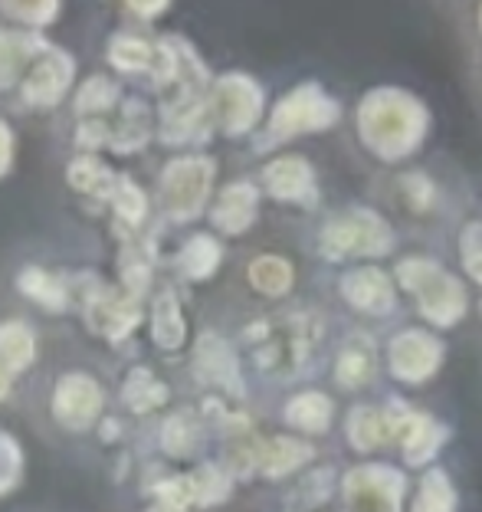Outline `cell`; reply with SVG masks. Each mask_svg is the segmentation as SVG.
Returning a JSON list of instances; mask_svg holds the SVG:
<instances>
[{"mask_svg": "<svg viewBox=\"0 0 482 512\" xmlns=\"http://www.w3.org/2000/svg\"><path fill=\"white\" fill-rule=\"evenodd\" d=\"M427 106L404 89H371L358 106V135L381 161H404L427 138Z\"/></svg>", "mask_w": 482, "mask_h": 512, "instance_id": "1", "label": "cell"}, {"mask_svg": "<svg viewBox=\"0 0 482 512\" xmlns=\"http://www.w3.org/2000/svg\"><path fill=\"white\" fill-rule=\"evenodd\" d=\"M256 362L273 378H296L315 362L322 345V319L312 312L269 319L246 332Z\"/></svg>", "mask_w": 482, "mask_h": 512, "instance_id": "2", "label": "cell"}, {"mask_svg": "<svg viewBox=\"0 0 482 512\" xmlns=\"http://www.w3.org/2000/svg\"><path fill=\"white\" fill-rule=\"evenodd\" d=\"M394 276L417 299L420 316L437 329H453L466 316V286L430 256H407V260L397 263Z\"/></svg>", "mask_w": 482, "mask_h": 512, "instance_id": "3", "label": "cell"}, {"mask_svg": "<svg viewBox=\"0 0 482 512\" xmlns=\"http://www.w3.org/2000/svg\"><path fill=\"white\" fill-rule=\"evenodd\" d=\"M319 250L332 263L358 260V256H384L394 250V230L381 214L368 211V207H351L345 214H335L322 227Z\"/></svg>", "mask_w": 482, "mask_h": 512, "instance_id": "4", "label": "cell"}, {"mask_svg": "<svg viewBox=\"0 0 482 512\" xmlns=\"http://www.w3.org/2000/svg\"><path fill=\"white\" fill-rule=\"evenodd\" d=\"M342 119V106L328 96L319 83H302L279 99V106L269 115V138L273 142H286L296 135L325 132Z\"/></svg>", "mask_w": 482, "mask_h": 512, "instance_id": "5", "label": "cell"}, {"mask_svg": "<svg viewBox=\"0 0 482 512\" xmlns=\"http://www.w3.org/2000/svg\"><path fill=\"white\" fill-rule=\"evenodd\" d=\"M407 476L394 467L368 463L345 476V506L348 512H401Z\"/></svg>", "mask_w": 482, "mask_h": 512, "instance_id": "6", "label": "cell"}, {"mask_svg": "<svg viewBox=\"0 0 482 512\" xmlns=\"http://www.w3.org/2000/svg\"><path fill=\"white\" fill-rule=\"evenodd\" d=\"M443 355L446 348L437 335L423 329H404L387 345V371L404 384H423L440 371Z\"/></svg>", "mask_w": 482, "mask_h": 512, "instance_id": "7", "label": "cell"}, {"mask_svg": "<svg viewBox=\"0 0 482 512\" xmlns=\"http://www.w3.org/2000/svg\"><path fill=\"white\" fill-rule=\"evenodd\" d=\"M214 115L223 132L243 135L260 122L263 115V92L253 79H246L240 73L223 76L214 89Z\"/></svg>", "mask_w": 482, "mask_h": 512, "instance_id": "8", "label": "cell"}, {"mask_svg": "<svg viewBox=\"0 0 482 512\" xmlns=\"http://www.w3.org/2000/svg\"><path fill=\"white\" fill-rule=\"evenodd\" d=\"M338 289L348 306L364 316H391L397 309V289L381 266H355L342 276Z\"/></svg>", "mask_w": 482, "mask_h": 512, "instance_id": "9", "label": "cell"}, {"mask_svg": "<svg viewBox=\"0 0 482 512\" xmlns=\"http://www.w3.org/2000/svg\"><path fill=\"white\" fill-rule=\"evenodd\" d=\"M210 178H214V165L204 158L174 161L168 174H164V201H168L171 214L191 217L201 211L204 197L210 191Z\"/></svg>", "mask_w": 482, "mask_h": 512, "instance_id": "10", "label": "cell"}, {"mask_svg": "<svg viewBox=\"0 0 482 512\" xmlns=\"http://www.w3.org/2000/svg\"><path fill=\"white\" fill-rule=\"evenodd\" d=\"M263 181H266V191L276 197V201H286V204H302V207H312L319 201V184H315V171L305 158H276L269 161L266 171H263Z\"/></svg>", "mask_w": 482, "mask_h": 512, "instance_id": "11", "label": "cell"}, {"mask_svg": "<svg viewBox=\"0 0 482 512\" xmlns=\"http://www.w3.org/2000/svg\"><path fill=\"white\" fill-rule=\"evenodd\" d=\"M404 444V463L407 467H427V463L443 450V444L450 440V427L440 424L437 417L410 411L407 424L397 437Z\"/></svg>", "mask_w": 482, "mask_h": 512, "instance_id": "12", "label": "cell"}, {"mask_svg": "<svg viewBox=\"0 0 482 512\" xmlns=\"http://www.w3.org/2000/svg\"><path fill=\"white\" fill-rule=\"evenodd\" d=\"M378 375V348L364 332L348 335L342 352L335 358V381L338 388L358 391L364 384H371V378Z\"/></svg>", "mask_w": 482, "mask_h": 512, "instance_id": "13", "label": "cell"}, {"mask_svg": "<svg viewBox=\"0 0 482 512\" xmlns=\"http://www.w3.org/2000/svg\"><path fill=\"white\" fill-rule=\"evenodd\" d=\"M256 201H260V194H256L253 184H246V181L230 184V188L217 197L214 227L230 237L243 234V230L256 220Z\"/></svg>", "mask_w": 482, "mask_h": 512, "instance_id": "14", "label": "cell"}, {"mask_svg": "<svg viewBox=\"0 0 482 512\" xmlns=\"http://www.w3.org/2000/svg\"><path fill=\"white\" fill-rule=\"evenodd\" d=\"M197 371L204 375V381L217 384V388H227L233 394L243 391L237 358H233V352L217 335H204L201 345H197Z\"/></svg>", "mask_w": 482, "mask_h": 512, "instance_id": "15", "label": "cell"}, {"mask_svg": "<svg viewBox=\"0 0 482 512\" xmlns=\"http://www.w3.org/2000/svg\"><path fill=\"white\" fill-rule=\"evenodd\" d=\"M345 434H348V444L361 453H371V450H378L384 440H394L384 407H371V404L351 407Z\"/></svg>", "mask_w": 482, "mask_h": 512, "instance_id": "16", "label": "cell"}, {"mask_svg": "<svg viewBox=\"0 0 482 512\" xmlns=\"http://www.w3.org/2000/svg\"><path fill=\"white\" fill-rule=\"evenodd\" d=\"M53 407H56V414H60V421L82 427L99 411V388L89 378H66Z\"/></svg>", "mask_w": 482, "mask_h": 512, "instance_id": "17", "label": "cell"}, {"mask_svg": "<svg viewBox=\"0 0 482 512\" xmlns=\"http://www.w3.org/2000/svg\"><path fill=\"white\" fill-rule=\"evenodd\" d=\"M335 401L322 391H302L286 404V421L302 434H325L332 427Z\"/></svg>", "mask_w": 482, "mask_h": 512, "instance_id": "18", "label": "cell"}, {"mask_svg": "<svg viewBox=\"0 0 482 512\" xmlns=\"http://www.w3.org/2000/svg\"><path fill=\"white\" fill-rule=\"evenodd\" d=\"M312 460V447L302 444V440H292V437H276L269 444L260 447V470L266 476H286L292 470L305 467Z\"/></svg>", "mask_w": 482, "mask_h": 512, "instance_id": "19", "label": "cell"}, {"mask_svg": "<svg viewBox=\"0 0 482 512\" xmlns=\"http://www.w3.org/2000/svg\"><path fill=\"white\" fill-rule=\"evenodd\" d=\"M410 512H456V486L450 476H446V470L430 467L420 476Z\"/></svg>", "mask_w": 482, "mask_h": 512, "instance_id": "20", "label": "cell"}, {"mask_svg": "<svg viewBox=\"0 0 482 512\" xmlns=\"http://www.w3.org/2000/svg\"><path fill=\"white\" fill-rule=\"evenodd\" d=\"M292 279H296L292 263L282 260V256H260V260H253V266H250V283L266 296L289 293Z\"/></svg>", "mask_w": 482, "mask_h": 512, "instance_id": "21", "label": "cell"}, {"mask_svg": "<svg viewBox=\"0 0 482 512\" xmlns=\"http://www.w3.org/2000/svg\"><path fill=\"white\" fill-rule=\"evenodd\" d=\"M69 79V66L66 60H46L37 73H33L27 79V99L40 102V106H46V102H53L56 96L63 92Z\"/></svg>", "mask_w": 482, "mask_h": 512, "instance_id": "22", "label": "cell"}, {"mask_svg": "<svg viewBox=\"0 0 482 512\" xmlns=\"http://www.w3.org/2000/svg\"><path fill=\"white\" fill-rule=\"evenodd\" d=\"M220 263V247L210 237H194L184 247V270L191 276H210Z\"/></svg>", "mask_w": 482, "mask_h": 512, "instance_id": "23", "label": "cell"}, {"mask_svg": "<svg viewBox=\"0 0 482 512\" xmlns=\"http://www.w3.org/2000/svg\"><path fill=\"white\" fill-rule=\"evenodd\" d=\"M30 355H33V342L20 325L0 329V368H23Z\"/></svg>", "mask_w": 482, "mask_h": 512, "instance_id": "24", "label": "cell"}, {"mask_svg": "<svg viewBox=\"0 0 482 512\" xmlns=\"http://www.w3.org/2000/svg\"><path fill=\"white\" fill-rule=\"evenodd\" d=\"M155 332H158V342H161V345H168V348L181 345V339H184V319H181L178 302H174V296L158 299Z\"/></svg>", "mask_w": 482, "mask_h": 512, "instance_id": "25", "label": "cell"}, {"mask_svg": "<svg viewBox=\"0 0 482 512\" xmlns=\"http://www.w3.org/2000/svg\"><path fill=\"white\" fill-rule=\"evenodd\" d=\"M460 256H463V266H466L469 279L482 283V224H479V220H473V224L463 227Z\"/></svg>", "mask_w": 482, "mask_h": 512, "instance_id": "26", "label": "cell"}, {"mask_svg": "<svg viewBox=\"0 0 482 512\" xmlns=\"http://www.w3.org/2000/svg\"><path fill=\"white\" fill-rule=\"evenodd\" d=\"M191 490H194V499H201V503H220V499L227 496L230 483H227V476H223L220 470L207 467L191 480Z\"/></svg>", "mask_w": 482, "mask_h": 512, "instance_id": "27", "label": "cell"}, {"mask_svg": "<svg viewBox=\"0 0 482 512\" xmlns=\"http://www.w3.org/2000/svg\"><path fill=\"white\" fill-rule=\"evenodd\" d=\"M23 56H27V40L0 37V86L14 79V73H17L20 63H23Z\"/></svg>", "mask_w": 482, "mask_h": 512, "instance_id": "28", "label": "cell"}, {"mask_svg": "<svg viewBox=\"0 0 482 512\" xmlns=\"http://www.w3.org/2000/svg\"><path fill=\"white\" fill-rule=\"evenodd\" d=\"M401 188L407 194V201L414 204V211H430V204H433V184L427 181V174H404Z\"/></svg>", "mask_w": 482, "mask_h": 512, "instance_id": "29", "label": "cell"}, {"mask_svg": "<svg viewBox=\"0 0 482 512\" xmlns=\"http://www.w3.org/2000/svg\"><path fill=\"white\" fill-rule=\"evenodd\" d=\"M194 440H197V430L187 424V417L181 414L178 421H171L168 424V447L174 453H184V450H191L194 447Z\"/></svg>", "mask_w": 482, "mask_h": 512, "instance_id": "30", "label": "cell"}, {"mask_svg": "<svg viewBox=\"0 0 482 512\" xmlns=\"http://www.w3.org/2000/svg\"><path fill=\"white\" fill-rule=\"evenodd\" d=\"M112 56H115V63L119 66H125V69H132V66H145L148 63V46L145 43H132V40H122L119 46L112 50Z\"/></svg>", "mask_w": 482, "mask_h": 512, "instance_id": "31", "label": "cell"}, {"mask_svg": "<svg viewBox=\"0 0 482 512\" xmlns=\"http://www.w3.org/2000/svg\"><path fill=\"white\" fill-rule=\"evenodd\" d=\"M17 476V450L7 437H0V490Z\"/></svg>", "mask_w": 482, "mask_h": 512, "instance_id": "32", "label": "cell"}, {"mask_svg": "<svg viewBox=\"0 0 482 512\" xmlns=\"http://www.w3.org/2000/svg\"><path fill=\"white\" fill-rule=\"evenodd\" d=\"M7 148H10V142H7V132L0 128V171L7 168Z\"/></svg>", "mask_w": 482, "mask_h": 512, "instance_id": "33", "label": "cell"}, {"mask_svg": "<svg viewBox=\"0 0 482 512\" xmlns=\"http://www.w3.org/2000/svg\"><path fill=\"white\" fill-rule=\"evenodd\" d=\"M7 391V375H4V368H0V394Z\"/></svg>", "mask_w": 482, "mask_h": 512, "instance_id": "34", "label": "cell"}, {"mask_svg": "<svg viewBox=\"0 0 482 512\" xmlns=\"http://www.w3.org/2000/svg\"><path fill=\"white\" fill-rule=\"evenodd\" d=\"M479 27H482V7H479Z\"/></svg>", "mask_w": 482, "mask_h": 512, "instance_id": "35", "label": "cell"}]
</instances>
